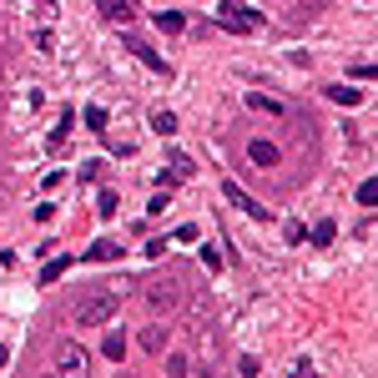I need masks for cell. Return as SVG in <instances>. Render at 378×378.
<instances>
[{
	"mask_svg": "<svg viewBox=\"0 0 378 378\" xmlns=\"http://www.w3.org/2000/svg\"><path fill=\"white\" fill-rule=\"evenodd\" d=\"M71 126H76V112H61V122H56V131H50V151H61V146H66V136H71Z\"/></svg>",
	"mask_w": 378,
	"mask_h": 378,
	"instance_id": "7c38bea8",
	"label": "cell"
},
{
	"mask_svg": "<svg viewBox=\"0 0 378 378\" xmlns=\"http://www.w3.org/2000/svg\"><path fill=\"white\" fill-rule=\"evenodd\" d=\"M177 303H182L177 283H156V288H146V308H151V313H167V308H177Z\"/></svg>",
	"mask_w": 378,
	"mask_h": 378,
	"instance_id": "8992f818",
	"label": "cell"
},
{
	"mask_svg": "<svg viewBox=\"0 0 378 378\" xmlns=\"http://www.w3.org/2000/svg\"><path fill=\"white\" fill-rule=\"evenodd\" d=\"M6 363H11V348H6V343H0V368H6Z\"/></svg>",
	"mask_w": 378,
	"mask_h": 378,
	"instance_id": "4316f807",
	"label": "cell"
},
{
	"mask_svg": "<svg viewBox=\"0 0 378 378\" xmlns=\"http://www.w3.org/2000/svg\"><path fill=\"white\" fill-rule=\"evenodd\" d=\"M36 45L40 50H56V31H36Z\"/></svg>",
	"mask_w": 378,
	"mask_h": 378,
	"instance_id": "d4e9b609",
	"label": "cell"
},
{
	"mask_svg": "<svg viewBox=\"0 0 378 378\" xmlns=\"http://www.w3.org/2000/svg\"><path fill=\"white\" fill-rule=\"evenodd\" d=\"M156 31H167V36H182V31H187V21H182L177 11H161V16H156Z\"/></svg>",
	"mask_w": 378,
	"mask_h": 378,
	"instance_id": "e0dca14e",
	"label": "cell"
},
{
	"mask_svg": "<svg viewBox=\"0 0 378 378\" xmlns=\"http://www.w3.org/2000/svg\"><path fill=\"white\" fill-rule=\"evenodd\" d=\"M353 81H373V61H353Z\"/></svg>",
	"mask_w": 378,
	"mask_h": 378,
	"instance_id": "603a6c76",
	"label": "cell"
},
{
	"mask_svg": "<svg viewBox=\"0 0 378 378\" xmlns=\"http://www.w3.org/2000/svg\"><path fill=\"white\" fill-rule=\"evenodd\" d=\"M36 6H45V11H50V6H56V0H36Z\"/></svg>",
	"mask_w": 378,
	"mask_h": 378,
	"instance_id": "83f0119b",
	"label": "cell"
},
{
	"mask_svg": "<svg viewBox=\"0 0 378 378\" xmlns=\"http://www.w3.org/2000/svg\"><path fill=\"white\" fill-rule=\"evenodd\" d=\"M151 126H156V136H172V131H177V117H172V112H156Z\"/></svg>",
	"mask_w": 378,
	"mask_h": 378,
	"instance_id": "44dd1931",
	"label": "cell"
},
{
	"mask_svg": "<svg viewBox=\"0 0 378 378\" xmlns=\"http://www.w3.org/2000/svg\"><path fill=\"white\" fill-rule=\"evenodd\" d=\"M172 172H182V177H187V172H192V156H182V151H172Z\"/></svg>",
	"mask_w": 378,
	"mask_h": 378,
	"instance_id": "484cf974",
	"label": "cell"
},
{
	"mask_svg": "<svg viewBox=\"0 0 378 378\" xmlns=\"http://www.w3.org/2000/svg\"><path fill=\"white\" fill-rule=\"evenodd\" d=\"M247 106H252V112H273V117H283V112H288L283 101H273V96H262V91H247Z\"/></svg>",
	"mask_w": 378,
	"mask_h": 378,
	"instance_id": "4fadbf2b",
	"label": "cell"
},
{
	"mask_svg": "<svg viewBox=\"0 0 378 378\" xmlns=\"http://www.w3.org/2000/svg\"><path fill=\"white\" fill-rule=\"evenodd\" d=\"M283 232H288V242H308V227H303V222H288Z\"/></svg>",
	"mask_w": 378,
	"mask_h": 378,
	"instance_id": "cb8c5ba5",
	"label": "cell"
},
{
	"mask_svg": "<svg viewBox=\"0 0 378 378\" xmlns=\"http://www.w3.org/2000/svg\"><path fill=\"white\" fill-rule=\"evenodd\" d=\"M222 192H227V202L242 212V217H252V222H267V217H273V212H267V207H262V202H257L247 187H237V182H222Z\"/></svg>",
	"mask_w": 378,
	"mask_h": 378,
	"instance_id": "3957f363",
	"label": "cell"
},
{
	"mask_svg": "<svg viewBox=\"0 0 378 378\" xmlns=\"http://www.w3.org/2000/svg\"><path fill=\"white\" fill-rule=\"evenodd\" d=\"M91 131H106V122H112V117H106V106H86V117H81Z\"/></svg>",
	"mask_w": 378,
	"mask_h": 378,
	"instance_id": "d6986e66",
	"label": "cell"
},
{
	"mask_svg": "<svg viewBox=\"0 0 378 378\" xmlns=\"http://www.w3.org/2000/svg\"><path fill=\"white\" fill-rule=\"evenodd\" d=\"M117 257H122V242L117 237H96L86 247V262H117Z\"/></svg>",
	"mask_w": 378,
	"mask_h": 378,
	"instance_id": "52a82bcc",
	"label": "cell"
},
{
	"mask_svg": "<svg viewBox=\"0 0 378 378\" xmlns=\"http://www.w3.org/2000/svg\"><path fill=\"white\" fill-rule=\"evenodd\" d=\"M217 26H227V31H262L267 16L252 11L247 0H222V6H217Z\"/></svg>",
	"mask_w": 378,
	"mask_h": 378,
	"instance_id": "6da1fadb",
	"label": "cell"
},
{
	"mask_svg": "<svg viewBox=\"0 0 378 378\" xmlns=\"http://www.w3.org/2000/svg\"><path fill=\"white\" fill-rule=\"evenodd\" d=\"M202 252V267H207V273H222V252L217 247H197Z\"/></svg>",
	"mask_w": 378,
	"mask_h": 378,
	"instance_id": "7402d4cb",
	"label": "cell"
},
{
	"mask_svg": "<svg viewBox=\"0 0 378 378\" xmlns=\"http://www.w3.org/2000/svg\"><path fill=\"white\" fill-rule=\"evenodd\" d=\"M333 232H338V227H333L328 217H323L318 227H308V242H313V247H328V242H333Z\"/></svg>",
	"mask_w": 378,
	"mask_h": 378,
	"instance_id": "9a60e30c",
	"label": "cell"
},
{
	"mask_svg": "<svg viewBox=\"0 0 378 378\" xmlns=\"http://www.w3.org/2000/svg\"><path fill=\"white\" fill-rule=\"evenodd\" d=\"M101 353H106V358H112V363H122V358H126V338H122V333H106V343H101Z\"/></svg>",
	"mask_w": 378,
	"mask_h": 378,
	"instance_id": "2e32d148",
	"label": "cell"
},
{
	"mask_svg": "<svg viewBox=\"0 0 378 378\" xmlns=\"http://www.w3.org/2000/svg\"><path fill=\"white\" fill-rule=\"evenodd\" d=\"M96 11H101L106 21H117V26H126V21L136 16V6H131V0H96Z\"/></svg>",
	"mask_w": 378,
	"mask_h": 378,
	"instance_id": "ba28073f",
	"label": "cell"
},
{
	"mask_svg": "<svg viewBox=\"0 0 378 378\" xmlns=\"http://www.w3.org/2000/svg\"><path fill=\"white\" fill-rule=\"evenodd\" d=\"M247 156H252V167H278V146L267 141V136L247 141Z\"/></svg>",
	"mask_w": 378,
	"mask_h": 378,
	"instance_id": "9c48e42d",
	"label": "cell"
},
{
	"mask_svg": "<svg viewBox=\"0 0 378 378\" xmlns=\"http://www.w3.org/2000/svg\"><path fill=\"white\" fill-rule=\"evenodd\" d=\"M373 202H378V182L363 177V182H358V207H373Z\"/></svg>",
	"mask_w": 378,
	"mask_h": 378,
	"instance_id": "ffe728a7",
	"label": "cell"
},
{
	"mask_svg": "<svg viewBox=\"0 0 378 378\" xmlns=\"http://www.w3.org/2000/svg\"><path fill=\"white\" fill-rule=\"evenodd\" d=\"M117 308H122V293L106 288V293H96V298H86L76 308V323H81V328H101L106 318H117Z\"/></svg>",
	"mask_w": 378,
	"mask_h": 378,
	"instance_id": "7a4b0ae2",
	"label": "cell"
},
{
	"mask_svg": "<svg viewBox=\"0 0 378 378\" xmlns=\"http://www.w3.org/2000/svg\"><path fill=\"white\" fill-rule=\"evenodd\" d=\"M167 343H172V333L161 328V323H151V328H141V348H146V353H167Z\"/></svg>",
	"mask_w": 378,
	"mask_h": 378,
	"instance_id": "30bf717a",
	"label": "cell"
},
{
	"mask_svg": "<svg viewBox=\"0 0 378 378\" xmlns=\"http://www.w3.org/2000/svg\"><path fill=\"white\" fill-rule=\"evenodd\" d=\"M328 91V101H338V106H358L363 101V91H353V86H323Z\"/></svg>",
	"mask_w": 378,
	"mask_h": 378,
	"instance_id": "5bb4252c",
	"label": "cell"
},
{
	"mask_svg": "<svg viewBox=\"0 0 378 378\" xmlns=\"http://www.w3.org/2000/svg\"><path fill=\"white\" fill-rule=\"evenodd\" d=\"M86 363H91V358H86L81 343H61V348H56V368H61V373H86Z\"/></svg>",
	"mask_w": 378,
	"mask_h": 378,
	"instance_id": "5b68a950",
	"label": "cell"
},
{
	"mask_svg": "<svg viewBox=\"0 0 378 378\" xmlns=\"http://www.w3.org/2000/svg\"><path fill=\"white\" fill-rule=\"evenodd\" d=\"M66 267H71V257H66V252H56V257H50V262L40 267V283L50 288V283H56V278H66Z\"/></svg>",
	"mask_w": 378,
	"mask_h": 378,
	"instance_id": "8fae6325",
	"label": "cell"
},
{
	"mask_svg": "<svg viewBox=\"0 0 378 378\" xmlns=\"http://www.w3.org/2000/svg\"><path fill=\"white\" fill-rule=\"evenodd\" d=\"M96 207H101V217H117V207H122V197H117V187H101V197H96Z\"/></svg>",
	"mask_w": 378,
	"mask_h": 378,
	"instance_id": "ac0fdd59",
	"label": "cell"
},
{
	"mask_svg": "<svg viewBox=\"0 0 378 378\" xmlns=\"http://www.w3.org/2000/svg\"><path fill=\"white\" fill-rule=\"evenodd\" d=\"M126 50H136V61H141V66H151L156 76H172V66L161 61V56H156V50H151V45H146L141 36H126Z\"/></svg>",
	"mask_w": 378,
	"mask_h": 378,
	"instance_id": "277c9868",
	"label": "cell"
}]
</instances>
